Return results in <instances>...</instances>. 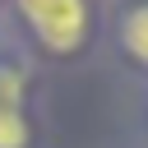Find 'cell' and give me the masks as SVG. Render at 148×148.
Wrapping results in <instances>:
<instances>
[{"mask_svg":"<svg viewBox=\"0 0 148 148\" xmlns=\"http://www.w3.org/2000/svg\"><path fill=\"white\" fill-rule=\"evenodd\" d=\"M120 51L134 56L139 65H148V0L143 5H130L120 14Z\"/></svg>","mask_w":148,"mask_h":148,"instance_id":"cell-2","label":"cell"},{"mask_svg":"<svg viewBox=\"0 0 148 148\" xmlns=\"http://www.w3.org/2000/svg\"><path fill=\"white\" fill-rule=\"evenodd\" d=\"M0 148H28V120L14 102H0Z\"/></svg>","mask_w":148,"mask_h":148,"instance_id":"cell-3","label":"cell"},{"mask_svg":"<svg viewBox=\"0 0 148 148\" xmlns=\"http://www.w3.org/2000/svg\"><path fill=\"white\" fill-rule=\"evenodd\" d=\"M18 14L51 56H74L88 37V0H18Z\"/></svg>","mask_w":148,"mask_h":148,"instance_id":"cell-1","label":"cell"}]
</instances>
